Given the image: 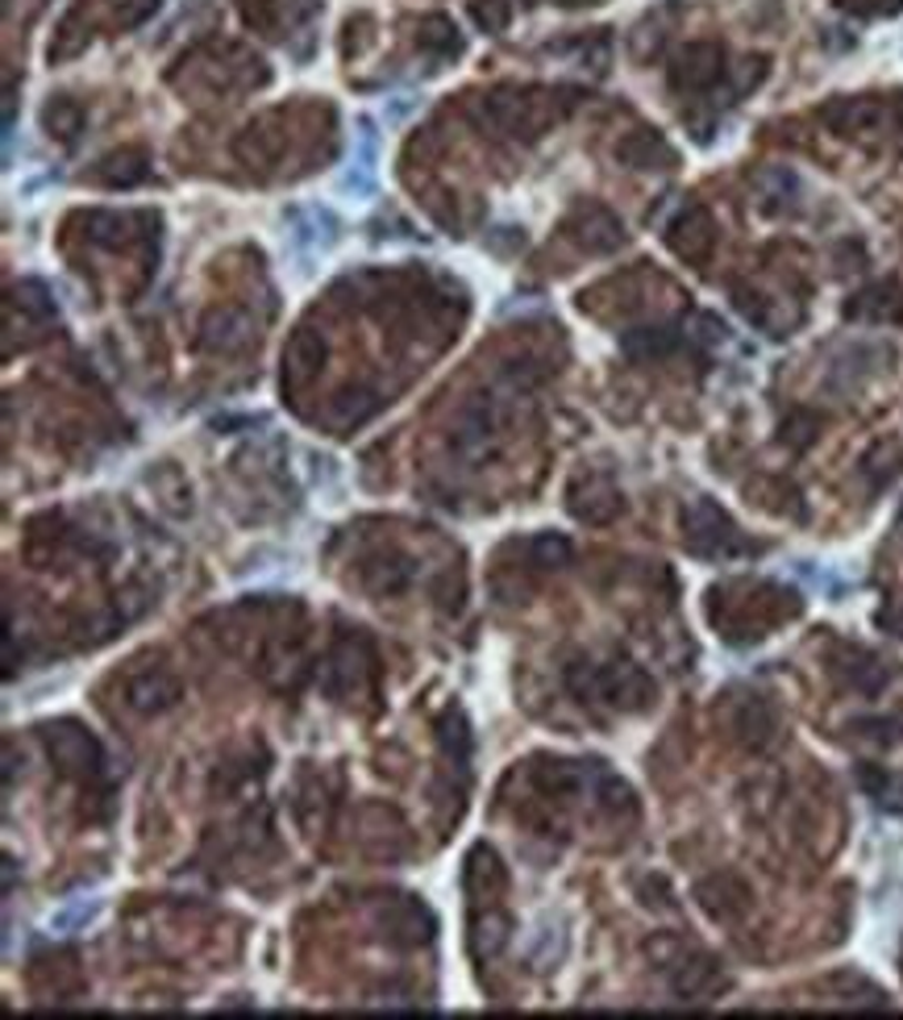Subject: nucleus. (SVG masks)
I'll return each instance as SVG.
<instances>
[{
  "instance_id": "f03ea898",
  "label": "nucleus",
  "mask_w": 903,
  "mask_h": 1020,
  "mask_svg": "<svg viewBox=\"0 0 903 1020\" xmlns=\"http://www.w3.org/2000/svg\"><path fill=\"white\" fill-rule=\"evenodd\" d=\"M96 913H101V899H75V904H68L63 913H54L51 929L54 934H71V929H80L88 920H96Z\"/></svg>"
},
{
  "instance_id": "f257e3e1",
  "label": "nucleus",
  "mask_w": 903,
  "mask_h": 1020,
  "mask_svg": "<svg viewBox=\"0 0 903 1020\" xmlns=\"http://www.w3.org/2000/svg\"><path fill=\"white\" fill-rule=\"evenodd\" d=\"M358 130H362V138H358V151L350 155V167H346V175H341V192L371 196V192H376V158H379L376 122H371V117H362Z\"/></svg>"
}]
</instances>
